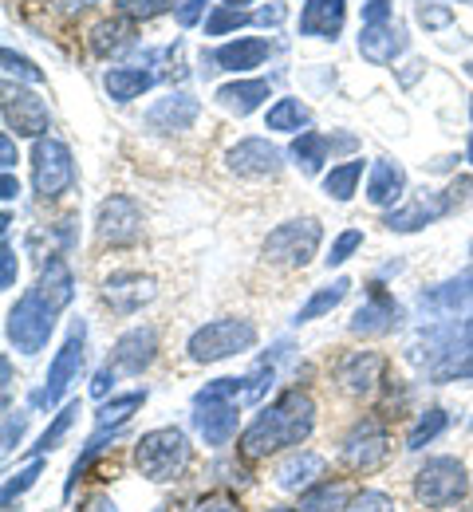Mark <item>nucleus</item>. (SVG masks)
<instances>
[{
	"mask_svg": "<svg viewBox=\"0 0 473 512\" xmlns=\"http://www.w3.org/2000/svg\"><path fill=\"white\" fill-rule=\"evenodd\" d=\"M265 99H269V79H233V83L217 87V103H221L229 115H237V119L261 111Z\"/></svg>",
	"mask_w": 473,
	"mask_h": 512,
	"instance_id": "393cba45",
	"label": "nucleus"
},
{
	"mask_svg": "<svg viewBox=\"0 0 473 512\" xmlns=\"http://www.w3.org/2000/svg\"><path fill=\"white\" fill-rule=\"evenodd\" d=\"M470 115H473V99H470Z\"/></svg>",
	"mask_w": 473,
	"mask_h": 512,
	"instance_id": "680f3d73",
	"label": "nucleus"
},
{
	"mask_svg": "<svg viewBox=\"0 0 473 512\" xmlns=\"http://www.w3.org/2000/svg\"><path fill=\"white\" fill-rule=\"evenodd\" d=\"M343 16H347V0H304V8H300V36L336 40L339 32H343Z\"/></svg>",
	"mask_w": 473,
	"mask_h": 512,
	"instance_id": "5701e85b",
	"label": "nucleus"
},
{
	"mask_svg": "<svg viewBox=\"0 0 473 512\" xmlns=\"http://www.w3.org/2000/svg\"><path fill=\"white\" fill-rule=\"evenodd\" d=\"M56 316H60V312H52V308L40 300V292L32 288V292H24V296L8 308L4 335H8V343H12L20 355H40V351L48 347L52 331H56Z\"/></svg>",
	"mask_w": 473,
	"mask_h": 512,
	"instance_id": "39448f33",
	"label": "nucleus"
},
{
	"mask_svg": "<svg viewBox=\"0 0 473 512\" xmlns=\"http://www.w3.org/2000/svg\"><path fill=\"white\" fill-rule=\"evenodd\" d=\"M205 4H209V0H182V8H178V24H182V28H194V24L202 20Z\"/></svg>",
	"mask_w": 473,
	"mask_h": 512,
	"instance_id": "8fccbe9b",
	"label": "nucleus"
},
{
	"mask_svg": "<svg viewBox=\"0 0 473 512\" xmlns=\"http://www.w3.org/2000/svg\"><path fill=\"white\" fill-rule=\"evenodd\" d=\"M403 323V308L395 304V296L383 288V284H371V292H367V304L351 316V335H387V331H395Z\"/></svg>",
	"mask_w": 473,
	"mask_h": 512,
	"instance_id": "f3484780",
	"label": "nucleus"
},
{
	"mask_svg": "<svg viewBox=\"0 0 473 512\" xmlns=\"http://www.w3.org/2000/svg\"><path fill=\"white\" fill-rule=\"evenodd\" d=\"M158 359V331L154 327H131L111 347V367L119 375H142Z\"/></svg>",
	"mask_w": 473,
	"mask_h": 512,
	"instance_id": "2eb2a0df",
	"label": "nucleus"
},
{
	"mask_svg": "<svg viewBox=\"0 0 473 512\" xmlns=\"http://www.w3.org/2000/svg\"><path fill=\"white\" fill-rule=\"evenodd\" d=\"M312 123V111L300 103V99H276L269 107V130H284V134H296Z\"/></svg>",
	"mask_w": 473,
	"mask_h": 512,
	"instance_id": "f704fd0d",
	"label": "nucleus"
},
{
	"mask_svg": "<svg viewBox=\"0 0 473 512\" xmlns=\"http://www.w3.org/2000/svg\"><path fill=\"white\" fill-rule=\"evenodd\" d=\"M265 512H296V509H284V505H272V509H265Z\"/></svg>",
	"mask_w": 473,
	"mask_h": 512,
	"instance_id": "13d9d810",
	"label": "nucleus"
},
{
	"mask_svg": "<svg viewBox=\"0 0 473 512\" xmlns=\"http://www.w3.org/2000/svg\"><path fill=\"white\" fill-rule=\"evenodd\" d=\"M347 512H395V497H387L379 489H363V493L351 497Z\"/></svg>",
	"mask_w": 473,
	"mask_h": 512,
	"instance_id": "79ce46f5",
	"label": "nucleus"
},
{
	"mask_svg": "<svg viewBox=\"0 0 473 512\" xmlns=\"http://www.w3.org/2000/svg\"><path fill=\"white\" fill-rule=\"evenodd\" d=\"M48 103L24 87H8L4 91V127L8 134H20V138H44L48 130Z\"/></svg>",
	"mask_w": 473,
	"mask_h": 512,
	"instance_id": "ddd939ff",
	"label": "nucleus"
},
{
	"mask_svg": "<svg viewBox=\"0 0 473 512\" xmlns=\"http://www.w3.org/2000/svg\"><path fill=\"white\" fill-rule=\"evenodd\" d=\"M470 493V473L458 457H430L414 473V501L422 509H450Z\"/></svg>",
	"mask_w": 473,
	"mask_h": 512,
	"instance_id": "423d86ee",
	"label": "nucleus"
},
{
	"mask_svg": "<svg viewBox=\"0 0 473 512\" xmlns=\"http://www.w3.org/2000/svg\"><path fill=\"white\" fill-rule=\"evenodd\" d=\"M466 158L473 162V134H470V146H466Z\"/></svg>",
	"mask_w": 473,
	"mask_h": 512,
	"instance_id": "bf43d9fd",
	"label": "nucleus"
},
{
	"mask_svg": "<svg viewBox=\"0 0 473 512\" xmlns=\"http://www.w3.org/2000/svg\"><path fill=\"white\" fill-rule=\"evenodd\" d=\"M414 16H418V24H422L426 32H438V28H450V24H454V8H450L446 0H418Z\"/></svg>",
	"mask_w": 473,
	"mask_h": 512,
	"instance_id": "58836bf2",
	"label": "nucleus"
},
{
	"mask_svg": "<svg viewBox=\"0 0 473 512\" xmlns=\"http://www.w3.org/2000/svg\"><path fill=\"white\" fill-rule=\"evenodd\" d=\"M363 178V158H351V162H339L324 174V193L332 201H351L355 197V186Z\"/></svg>",
	"mask_w": 473,
	"mask_h": 512,
	"instance_id": "2f4dec72",
	"label": "nucleus"
},
{
	"mask_svg": "<svg viewBox=\"0 0 473 512\" xmlns=\"http://www.w3.org/2000/svg\"><path fill=\"white\" fill-rule=\"evenodd\" d=\"M470 253H473V249H470Z\"/></svg>",
	"mask_w": 473,
	"mask_h": 512,
	"instance_id": "0e129e2a",
	"label": "nucleus"
},
{
	"mask_svg": "<svg viewBox=\"0 0 473 512\" xmlns=\"http://www.w3.org/2000/svg\"><path fill=\"white\" fill-rule=\"evenodd\" d=\"M347 505V489L332 481H320L308 493H300V512H347Z\"/></svg>",
	"mask_w": 473,
	"mask_h": 512,
	"instance_id": "72a5a7b5",
	"label": "nucleus"
},
{
	"mask_svg": "<svg viewBox=\"0 0 473 512\" xmlns=\"http://www.w3.org/2000/svg\"><path fill=\"white\" fill-rule=\"evenodd\" d=\"M103 87L115 103H131V99L146 95L154 87V71H146V67H107Z\"/></svg>",
	"mask_w": 473,
	"mask_h": 512,
	"instance_id": "cd10ccee",
	"label": "nucleus"
},
{
	"mask_svg": "<svg viewBox=\"0 0 473 512\" xmlns=\"http://www.w3.org/2000/svg\"><path fill=\"white\" fill-rule=\"evenodd\" d=\"M272 379V363H261L253 375L245 379H217V383H205L194 394V426L205 438V446L221 449L237 438V426H241V402H261L269 394Z\"/></svg>",
	"mask_w": 473,
	"mask_h": 512,
	"instance_id": "f257e3e1",
	"label": "nucleus"
},
{
	"mask_svg": "<svg viewBox=\"0 0 473 512\" xmlns=\"http://www.w3.org/2000/svg\"><path fill=\"white\" fill-rule=\"evenodd\" d=\"M64 12H83V8H91V4H99V0H56Z\"/></svg>",
	"mask_w": 473,
	"mask_h": 512,
	"instance_id": "6e6d98bb",
	"label": "nucleus"
},
{
	"mask_svg": "<svg viewBox=\"0 0 473 512\" xmlns=\"http://www.w3.org/2000/svg\"><path fill=\"white\" fill-rule=\"evenodd\" d=\"M95 237H99L103 245H115V249L135 245L138 237H142V209H138L135 197L111 193V197L99 205V213H95Z\"/></svg>",
	"mask_w": 473,
	"mask_h": 512,
	"instance_id": "9b49d317",
	"label": "nucleus"
},
{
	"mask_svg": "<svg viewBox=\"0 0 473 512\" xmlns=\"http://www.w3.org/2000/svg\"><path fill=\"white\" fill-rule=\"evenodd\" d=\"M198 115H202V103L194 95H186V91H174V95L158 99L146 111V130H154V134H182V130H190L198 123Z\"/></svg>",
	"mask_w": 473,
	"mask_h": 512,
	"instance_id": "a211bd4d",
	"label": "nucleus"
},
{
	"mask_svg": "<svg viewBox=\"0 0 473 512\" xmlns=\"http://www.w3.org/2000/svg\"><path fill=\"white\" fill-rule=\"evenodd\" d=\"M142 402H146V390H131V394H119V398L103 402L99 414H95V426L99 430H119L135 410H142Z\"/></svg>",
	"mask_w": 473,
	"mask_h": 512,
	"instance_id": "473e14b6",
	"label": "nucleus"
},
{
	"mask_svg": "<svg viewBox=\"0 0 473 512\" xmlns=\"http://www.w3.org/2000/svg\"><path fill=\"white\" fill-rule=\"evenodd\" d=\"M166 8H170V0H123V12L135 16V20H150V16L166 12Z\"/></svg>",
	"mask_w": 473,
	"mask_h": 512,
	"instance_id": "49530a36",
	"label": "nucleus"
},
{
	"mask_svg": "<svg viewBox=\"0 0 473 512\" xmlns=\"http://www.w3.org/2000/svg\"><path fill=\"white\" fill-rule=\"evenodd\" d=\"M245 24H257V12H245V8H225L217 4V12L205 20V36H225V32H237Z\"/></svg>",
	"mask_w": 473,
	"mask_h": 512,
	"instance_id": "e433bc0d",
	"label": "nucleus"
},
{
	"mask_svg": "<svg viewBox=\"0 0 473 512\" xmlns=\"http://www.w3.org/2000/svg\"><path fill=\"white\" fill-rule=\"evenodd\" d=\"M36 292L40 300L52 308V312H64L75 296V276H71L68 260L64 256H48L44 268H40V280H36Z\"/></svg>",
	"mask_w": 473,
	"mask_h": 512,
	"instance_id": "b1692460",
	"label": "nucleus"
},
{
	"mask_svg": "<svg viewBox=\"0 0 473 512\" xmlns=\"http://www.w3.org/2000/svg\"><path fill=\"white\" fill-rule=\"evenodd\" d=\"M320 241H324V229H320L316 217H292L265 237L261 253L269 264H280V268H304V264H312V256L320 253Z\"/></svg>",
	"mask_w": 473,
	"mask_h": 512,
	"instance_id": "6e6552de",
	"label": "nucleus"
},
{
	"mask_svg": "<svg viewBox=\"0 0 473 512\" xmlns=\"http://www.w3.org/2000/svg\"><path fill=\"white\" fill-rule=\"evenodd\" d=\"M466 512H473V497H470V501H466Z\"/></svg>",
	"mask_w": 473,
	"mask_h": 512,
	"instance_id": "052dcab7",
	"label": "nucleus"
},
{
	"mask_svg": "<svg viewBox=\"0 0 473 512\" xmlns=\"http://www.w3.org/2000/svg\"><path fill=\"white\" fill-rule=\"evenodd\" d=\"M75 182V162H71V150L60 138H36L32 146V190L44 201H56L64 197Z\"/></svg>",
	"mask_w": 473,
	"mask_h": 512,
	"instance_id": "1a4fd4ad",
	"label": "nucleus"
},
{
	"mask_svg": "<svg viewBox=\"0 0 473 512\" xmlns=\"http://www.w3.org/2000/svg\"><path fill=\"white\" fill-rule=\"evenodd\" d=\"M0 64H4V75L8 79H24V83H44V71L32 64L28 56H16L12 48L0 52Z\"/></svg>",
	"mask_w": 473,
	"mask_h": 512,
	"instance_id": "a19ab883",
	"label": "nucleus"
},
{
	"mask_svg": "<svg viewBox=\"0 0 473 512\" xmlns=\"http://www.w3.org/2000/svg\"><path fill=\"white\" fill-rule=\"evenodd\" d=\"M336 379L347 394H371L383 383V359L375 351H351V355L339 359Z\"/></svg>",
	"mask_w": 473,
	"mask_h": 512,
	"instance_id": "4be33fe9",
	"label": "nucleus"
},
{
	"mask_svg": "<svg viewBox=\"0 0 473 512\" xmlns=\"http://www.w3.org/2000/svg\"><path fill=\"white\" fill-rule=\"evenodd\" d=\"M0 166H4V170H12V166H16V142H12V134H4V138H0Z\"/></svg>",
	"mask_w": 473,
	"mask_h": 512,
	"instance_id": "864d4df0",
	"label": "nucleus"
},
{
	"mask_svg": "<svg viewBox=\"0 0 473 512\" xmlns=\"http://www.w3.org/2000/svg\"><path fill=\"white\" fill-rule=\"evenodd\" d=\"M320 477H324V457L312 449H292L272 473L276 489L284 493H308L312 485H320Z\"/></svg>",
	"mask_w": 473,
	"mask_h": 512,
	"instance_id": "aec40b11",
	"label": "nucleus"
},
{
	"mask_svg": "<svg viewBox=\"0 0 473 512\" xmlns=\"http://www.w3.org/2000/svg\"><path fill=\"white\" fill-rule=\"evenodd\" d=\"M391 20V0H363V24H387Z\"/></svg>",
	"mask_w": 473,
	"mask_h": 512,
	"instance_id": "09e8293b",
	"label": "nucleus"
},
{
	"mask_svg": "<svg viewBox=\"0 0 473 512\" xmlns=\"http://www.w3.org/2000/svg\"><path fill=\"white\" fill-rule=\"evenodd\" d=\"M190 453H194V446H190L186 430L162 426V430H150L135 442V465L142 477L166 485V481H178L186 473Z\"/></svg>",
	"mask_w": 473,
	"mask_h": 512,
	"instance_id": "20e7f679",
	"label": "nucleus"
},
{
	"mask_svg": "<svg viewBox=\"0 0 473 512\" xmlns=\"http://www.w3.org/2000/svg\"><path fill=\"white\" fill-rule=\"evenodd\" d=\"M79 512H119V505H115L107 493H91V497L79 505Z\"/></svg>",
	"mask_w": 473,
	"mask_h": 512,
	"instance_id": "3c124183",
	"label": "nucleus"
},
{
	"mask_svg": "<svg viewBox=\"0 0 473 512\" xmlns=\"http://www.w3.org/2000/svg\"><path fill=\"white\" fill-rule=\"evenodd\" d=\"M359 245H363V233H359V229H347V233H339L336 245H332V253L324 256V264H328V268H339V264H347V260H351V253H355Z\"/></svg>",
	"mask_w": 473,
	"mask_h": 512,
	"instance_id": "37998d69",
	"label": "nucleus"
},
{
	"mask_svg": "<svg viewBox=\"0 0 473 512\" xmlns=\"http://www.w3.org/2000/svg\"><path fill=\"white\" fill-rule=\"evenodd\" d=\"M75 414H79V402H68L60 414H56V422L40 434V442H36V453H52V449L64 442V434L71 430V422H75Z\"/></svg>",
	"mask_w": 473,
	"mask_h": 512,
	"instance_id": "4c0bfd02",
	"label": "nucleus"
},
{
	"mask_svg": "<svg viewBox=\"0 0 473 512\" xmlns=\"http://www.w3.org/2000/svg\"><path fill=\"white\" fill-rule=\"evenodd\" d=\"M115 375H119L115 367H103V371L95 375V383H91V394H95V398H107V390L115 386Z\"/></svg>",
	"mask_w": 473,
	"mask_h": 512,
	"instance_id": "603ef678",
	"label": "nucleus"
},
{
	"mask_svg": "<svg viewBox=\"0 0 473 512\" xmlns=\"http://www.w3.org/2000/svg\"><path fill=\"white\" fill-rule=\"evenodd\" d=\"M470 426H473V422H470Z\"/></svg>",
	"mask_w": 473,
	"mask_h": 512,
	"instance_id": "69168bd1",
	"label": "nucleus"
},
{
	"mask_svg": "<svg viewBox=\"0 0 473 512\" xmlns=\"http://www.w3.org/2000/svg\"><path fill=\"white\" fill-rule=\"evenodd\" d=\"M406 359L418 363L430 379H473V312L442 316L438 323L422 327L406 343Z\"/></svg>",
	"mask_w": 473,
	"mask_h": 512,
	"instance_id": "f03ea898",
	"label": "nucleus"
},
{
	"mask_svg": "<svg viewBox=\"0 0 473 512\" xmlns=\"http://www.w3.org/2000/svg\"><path fill=\"white\" fill-rule=\"evenodd\" d=\"M0 256H4V268H0V288H16V272H20V264H16V249L8 245V237H4V249H0Z\"/></svg>",
	"mask_w": 473,
	"mask_h": 512,
	"instance_id": "de8ad7c7",
	"label": "nucleus"
},
{
	"mask_svg": "<svg viewBox=\"0 0 473 512\" xmlns=\"http://www.w3.org/2000/svg\"><path fill=\"white\" fill-rule=\"evenodd\" d=\"M328 150H332V142L324 138V134H316V130H300V138L292 142V162L300 166V174H320L324 170V162H328Z\"/></svg>",
	"mask_w": 473,
	"mask_h": 512,
	"instance_id": "c756f323",
	"label": "nucleus"
},
{
	"mask_svg": "<svg viewBox=\"0 0 473 512\" xmlns=\"http://www.w3.org/2000/svg\"><path fill=\"white\" fill-rule=\"evenodd\" d=\"M347 292H351V280H332L328 288L312 292V300L296 312V320L292 323H312V320H320V316H328V312H336L339 304L347 300Z\"/></svg>",
	"mask_w": 473,
	"mask_h": 512,
	"instance_id": "7c9ffc66",
	"label": "nucleus"
},
{
	"mask_svg": "<svg viewBox=\"0 0 473 512\" xmlns=\"http://www.w3.org/2000/svg\"><path fill=\"white\" fill-rule=\"evenodd\" d=\"M225 166L237 178H272L280 170V150L269 138H241L237 146L225 150Z\"/></svg>",
	"mask_w": 473,
	"mask_h": 512,
	"instance_id": "dca6fc26",
	"label": "nucleus"
},
{
	"mask_svg": "<svg viewBox=\"0 0 473 512\" xmlns=\"http://www.w3.org/2000/svg\"><path fill=\"white\" fill-rule=\"evenodd\" d=\"M316 430V406L304 390H284L276 402H269L253 426L241 434V457L245 461H261L269 453L292 449L308 442V434Z\"/></svg>",
	"mask_w": 473,
	"mask_h": 512,
	"instance_id": "7ed1b4c3",
	"label": "nucleus"
},
{
	"mask_svg": "<svg viewBox=\"0 0 473 512\" xmlns=\"http://www.w3.org/2000/svg\"><path fill=\"white\" fill-rule=\"evenodd\" d=\"M253 347H257V327L249 320L202 323L190 335V343H186V351H190L194 363H221V359H233V355L253 351Z\"/></svg>",
	"mask_w": 473,
	"mask_h": 512,
	"instance_id": "0eeeda50",
	"label": "nucleus"
},
{
	"mask_svg": "<svg viewBox=\"0 0 473 512\" xmlns=\"http://www.w3.org/2000/svg\"><path fill=\"white\" fill-rule=\"evenodd\" d=\"M154 296H158V284L154 276H142V272H115L103 280V304L115 316H135Z\"/></svg>",
	"mask_w": 473,
	"mask_h": 512,
	"instance_id": "4468645a",
	"label": "nucleus"
},
{
	"mask_svg": "<svg viewBox=\"0 0 473 512\" xmlns=\"http://www.w3.org/2000/svg\"><path fill=\"white\" fill-rule=\"evenodd\" d=\"M40 473H44V461H32V465H28V469H20L16 477H8V481H4V493H0L4 509H12V501H16V497H24V493L36 485V477H40Z\"/></svg>",
	"mask_w": 473,
	"mask_h": 512,
	"instance_id": "ea45409f",
	"label": "nucleus"
},
{
	"mask_svg": "<svg viewBox=\"0 0 473 512\" xmlns=\"http://www.w3.org/2000/svg\"><path fill=\"white\" fill-rule=\"evenodd\" d=\"M406 52V32L399 24H363V32H359V56L367 60V64H395L399 56Z\"/></svg>",
	"mask_w": 473,
	"mask_h": 512,
	"instance_id": "412c9836",
	"label": "nucleus"
},
{
	"mask_svg": "<svg viewBox=\"0 0 473 512\" xmlns=\"http://www.w3.org/2000/svg\"><path fill=\"white\" fill-rule=\"evenodd\" d=\"M446 426H450V414H446L442 406L422 410V418L414 422V430H410V438H406V449H414V453H418V449H426L438 434H442V430H446Z\"/></svg>",
	"mask_w": 473,
	"mask_h": 512,
	"instance_id": "c9c22d12",
	"label": "nucleus"
},
{
	"mask_svg": "<svg viewBox=\"0 0 473 512\" xmlns=\"http://www.w3.org/2000/svg\"><path fill=\"white\" fill-rule=\"evenodd\" d=\"M0 197H4V201H16V197H20V182H16V174H12V170H4V178H0Z\"/></svg>",
	"mask_w": 473,
	"mask_h": 512,
	"instance_id": "5fc2aeb1",
	"label": "nucleus"
},
{
	"mask_svg": "<svg viewBox=\"0 0 473 512\" xmlns=\"http://www.w3.org/2000/svg\"><path fill=\"white\" fill-rule=\"evenodd\" d=\"M470 71H473V67H470Z\"/></svg>",
	"mask_w": 473,
	"mask_h": 512,
	"instance_id": "e2e57ef3",
	"label": "nucleus"
},
{
	"mask_svg": "<svg viewBox=\"0 0 473 512\" xmlns=\"http://www.w3.org/2000/svg\"><path fill=\"white\" fill-rule=\"evenodd\" d=\"M24 426H28V414H24V410H8V414H4V453H12V449L20 446Z\"/></svg>",
	"mask_w": 473,
	"mask_h": 512,
	"instance_id": "a18cd8bd",
	"label": "nucleus"
},
{
	"mask_svg": "<svg viewBox=\"0 0 473 512\" xmlns=\"http://www.w3.org/2000/svg\"><path fill=\"white\" fill-rule=\"evenodd\" d=\"M225 8H241V4H253V0H221Z\"/></svg>",
	"mask_w": 473,
	"mask_h": 512,
	"instance_id": "4d7b16f0",
	"label": "nucleus"
},
{
	"mask_svg": "<svg viewBox=\"0 0 473 512\" xmlns=\"http://www.w3.org/2000/svg\"><path fill=\"white\" fill-rule=\"evenodd\" d=\"M131 36H135L131 16H111V20H99V24L91 28V52L107 60V56L123 52V48L131 44Z\"/></svg>",
	"mask_w": 473,
	"mask_h": 512,
	"instance_id": "c85d7f7f",
	"label": "nucleus"
},
{
	"mask_svg": "<svg viewBox=\"0 0 473 512\" xmlns=\"http://www.w3.org/2000/svg\"><path fill=\"white\" fill-rule=\"evenodd\" d=\"M387 457H391V434H387V426L375 422V418L359 422V426L347 434V442H343V461H347V469H355V473H371V469H379Z\"/></svg>",
	"mask_w": 473,
	"mask_h": 512,
	"instance_id": "f8f14e48",
	"label": "nucleus"
},
{
	"mask_svg": "<svg viewBox=\"0 0 473 512\" xmlns=\"http://www.w3.org/2000/svg\"><path fill=\"white\" fill-rule=\"evenodd\" d=\"M269 40H261V36H237V40H229V44H221L217 52H213V64L225 67V71H253V67H261L269 60Z\"/></svg>",
	"mask_w": 473,
	"mask_h": 512,
	"instance_id": "a878e982",
	"label": "nucleus"
},
{
	"mask_svg": "<svg viewBox=\"0 0 473 512\" xmlns=\"http://www.w3.org/2000/svg\"><path fill=\"white\" fill-rule=\"evenodd\" d=\"M190 512H245V509H241V501L229 497V493H205V497H198V501L190 505Z\"/></svg>",
	"mask_w": 473,
	"mask_h": 512,
	"instance_id": "c03bdc74",
	"label": "nucleus"
},
{
	"mask_svg": "<svg viewBox=\"0 0 473 512\" xmlns=\"http://www.w3.org/2000/svg\"><path fill=\"white\" fill-rule=\"evenodd\" d=\"M446 213H454L450 193H426V197L410 201V205H403V209H391V213L383 217V225H387L391 233H418V229L434 225V221L446 217Z\"/></svg>",
	"mask_w": 473,
	"mask_h": 512,
	"instance_id": "6ab92c4d",
	"label": "nucleus"
},
{
	"mask_svg": "<svg viewBox=\"0 0 473 512\" xmlns=\"http://www.w3.org/2000/svg\"><path fill=\"white\" fill-rule=\"evenodd\" d=\"M403 193H406V170L399 162H391V158H379V162L371 166V174H367V201L379 205V209H387V205H395Z\"/></svg>",
	"mask_w": 473,
	"mask_h": 512,
	"instance_id": "bb28decb",
	"label": "nucleus"
},
{
	"mask_svg": "<svg viewBox=\"0 0 473 512\" xmlns=\"http://www.w3.org/2000/svg\"><path fill=\"white\" fill-rule=\"evenodd\" d=\"M83 339H87V323H71V335L68 343L56 351V359H52V367H48V379L40 390H32V406L36 410H52L64 394H68V386L79 379V367H83Z\"/></svg>",
	"mask_w": 473,
	"mask_h": 512,
	"instance_id": "9d476101",
	"label": "nucleus"
}]
</instances>
